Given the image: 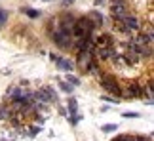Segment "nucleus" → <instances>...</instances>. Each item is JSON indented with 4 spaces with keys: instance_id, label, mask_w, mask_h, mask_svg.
Returning a JSON list of instances; mask_svg holds the SVG:
<instances>
[{
    "instance_id": "1",
    "label": "nucleus",
    "mask_w": 154,
    "mask_h": 141,
    "mask_svg": "<svg viewBox=\"0 0 154 141\" xmlns=\"http://www.w3.org/2000/svg\"><path fill=\"white\" fill-rule=\"evenodd\" d=\"M95 23H93L88 15L84 17H76L74 25H72V38H86V36H93L95 31Z\"/></svg>"
},
{
    "instance_id": "2",
    "label": "nucleus",
    "mask_w": 154,
    "mask_h": 141,
    "mask_svg": "<svg viewBox=\"0 0 154 141\" xmlns=\"http://www.w3.org/2000/svg\"><path fill=\"white\" fill-rule=\"evenodd\" d=\"M99 84H101V88L106 93H110V96H114V97H122V86L112 74H103L101 78H99Z\"/></svg>"
},
{
    "instance_id": "3",
    "label": "nucleus",
    "mask_w": 154,
    "mask_h": 141,
    "mask_svg": "<svg viewBox=\"0 0 154 141\" xmlns=\"http://www.w3.org/2000/svg\"><path fill=\"white\" fill-rule=\"evenodd\" d=\"M50 34H51V40H53V44H55L57 48H61V50H72V44H74L72 34L63 33V31H59V29H53V33H50Z\"/></svg>"
},
{
    "instance_id": "4",
    "label": "nucleus",
    "mask_w": 154,
    "mask_h": 141,
    "mask_svg": "<svg viewBox=\"0 0 154 141\" xmlns=\"http://www.w3.org/2000/svg\"><path fill=\"white\" fill-rule=\"evenodd\" d=\"M122 97L124 99H139V97H145L143 96V84H139V82H126L122 88Z\"/></svg>"
},
{
    "instance_id": "5",
    "label": "nucleus",
    "mask_w": 154,
    "mask_h": 141,
    "mask_svg": "<svg viewBox=\"0 0 154 141\" xmlns=\"http://www.w3.org/2000/svg\"><path fill=\"white\" fill-rule=\"evenodd\" d=\"M76 59H78V67L82 69V73H88V70H90V63L93 59V54H88V52H76Z\"/></svg>"
},
{
    "instance_id": "6",
    "label": "nucleus",
    "mask_w": 154,
    "mask_h": 141,
    "mask_svg": "<svg viewBox=\"0 0 154 141\" xmlns=\"http://www.w3.org/2000/svg\"><path fill=\"white\" fill-rule=\"evenodd\" d=\"M114 46H110V48H95V52H93V57L99 61V63H105L110 59V55L114 54Z\"/></svg>"
},
{
    "instance_id": "7",
    "label": "nucleus",
    "mask_w": 154,
    "mask_h": 141,
    "mask_svg": "<svg viewBox=\"0 0 154 141\" xmlns=\"http://www.w3.org/2000/svg\"><path fill=\"white\" fill-rule=\"evenodd\" d=\"M133 11H129L128 8H110V17H112V23L116 21H124L131 15Z\"/></svg>"
},
{
    "instance_id": "8",
    "label": "nucleus",
    "mask_w": 154,
    "mask_h": 141,
    "mask_svg": "<svg viewBox=\"0 0 154 141\" xmlns=\"http://www.w3.org/2000/svg\"><path fill=\"white\" fill-rule=\"evenodd\" d=\"M93 38H95V48H110V46H114V38L109 33H103V34L93 36Z\"/></svg>"
},
{
    "instance_id": "9",
    "label": "nucleus",
    "mask_w": 154,
    "mask_h": 141,
    "mask_svg": "<svg viewBox=\"0 0 154 141\" xmlns=\"http://www.w3.org/2000/svg\"><path fill=\"white\" fill-rule=\"evenodd\" d=\"M50 57H51V61L57 63V67L61 69V70H67V73H70V70H72V63H70L69 59H65V57H59V55H55V54H51Z\"/></svg>"
},
{
    "instance_id": "10",
    "label": "nucleus",
    "mask_w": 154,
    "mask_h": 141,
    "mask_svg": "<svg viewBox=\"0 0 154 141\" xmlns=\"http://www.w3.org/2000/svg\"><path fill=\"white\" fill-rule=\"evenodd\" d=\"M8 122H10V124L14 126V128H21L23 124H25V116H23L21 113H14V114H11V118H10Z\"/></svg>"
},
{
    "instance_id": "11",
    "label": "nucleus",
    "mask_w": 154,
    "mask_h": 141,
    "mask_svg": "<svg viewBox=\"0 0 154 141\" xmlns=\"http://www.w3.org/2000/svg\"><path fill=\"white\" fill-rule=\"evenodd\" d=\"M23 88L21 86H10L8 88V92H6V97L8 99H14V97H19V96H23Z\"/></svg>"
},
{
    "instance_id": "12",
    "label": "nucleus",
    "mask_w": 154,
    "mask_h": 141,
    "mask_svg": "<svg viewBox=\"0 0 154 141\" xmlns=\"http://www.w3.org/2000/svg\"><path fill=\"white\" fill-rule=\"evenodd\" d=\"M14 111H11L8 105H0V120H10Z\"/></svg>"
},
{
    "instance_id": "13",
    "label": "nucleus",
    "mask_w": 154,
    "mask_h": 141,
    "mask_svg": "<svg viewBox=\"0 0 154 141\" xmlns=\"http://www.w3.org/2000/svg\"><path fill=\"white\" fill-rule=\"evenodd\" d=\"M67 107H69V113H70V116L78 113V101H76L74 97H69V103H67Z\"/></svg>"
},
{
    "instance_id": "14",
    "label": "nucleus",
    "mask_w": 154,
    "mask_h": 141,
    "mask_svg": "<svg viewBox=\"0 0 154 141\" xmlns=\"http://www.w3.org/2000/svg\"><path fill=\"white\" fill-rule=\"evenodd\" d=\"M88 17H90L93 23H95V27H101V25H103V15L99 14V11H91V14L88 15Z\"/></svg>"
},
{
    "instance_id": "15",
    "label": "nucleus",
    "mask_w": 154,
    "mask_h": 141,
    "mask_svg": "<svg viewBox=\"0 0 154 141\" xmlns=\"http://www.w3.org/2000/svg\"><path fill=\"white\" fill-rule=\"evenodd\" d=\"M44 88H46V92H48V96H50V101H51V103H57V101H59V97H57V92L53 90L51 86H44Z\"/></svg>"
},
{
    "instance_id": "16",
    "label": "nucleus",
    "mask_w": 154,
    "mask_h": 141,
    "mask_svg": "<svg viewBox=\"0 0 154 141\" xmlns=\"http://www.w3.org/2000/svg\"><path fill=\"white\" fill-rule=\"evenodd\" d=\"M21 11H23L25 15L32 17V19H34V17H38V15H40V11H38V10H32V8H21Z\"/></svg>"
},
{
    "instance_id": "17",
    "label": "nucleus",
    "mask_w": 154,
    "mask_h": 141,
    "mask_svg": "<svg viewBox=\"0 0 154 141\" xmlns=\"http://www.w3.org/2000/svg\"><path fill=\"white\" fill-rule=\"evenodd\" d=\"M65 82H69V84L70 86H78L80 84V78H78V76H74V74H67V78H65Z\"/></svg>"
},
{
    "instance_id": "18",
    "label": "nucleus",
    "mask_w": 154,
    "mask_h": 141,
    "mask_svg": "<svg viewBox=\"0 0 154 141\" xmlns=\"http://www.w3.org/2000/svg\"><path fill=\"white\" fill-rule=\"evenodd\" d=\"M59 88L65 92V93H72V90H74V86H70L69 82H65V80H61L59 82Z\"/></svg>"
},
{
    "instance_id": "19",
    "label": "nucleus",
    "mask_w": 154,
    "mask_h": 141,
    "mask_svg": "<svg viewBox=\"0 0 154 141\" xmlns=\"http://www.w3.org/2000/svg\"><path fill=\"white\" fill-rule=\"evenodd\" d=\"M110 8H128V0H112Z\"/></svg>"
},
{
    "instance_id": "20",
    "label": "nucleus",
    "mask_w": 154,
    "mask_h": 141,
    "mask_svg": "<svg viewBox=\"0 0 154 141\" xmlns=\"http://www.w3.org/2000/svg\"><path fill=\"white\" fill-rule=\"evenodd\" d=\"M124 118H139V113H135V111H126V113H122Z\"/></svg>"
},
{
    "instance_id": "21",
    "label": "nucleus",
    "mask_w": 154,
    "mask_h": 141,
    "mask_svg": "<svg viewBox=\"0 0 154 141\" xmlns=\"http://www.w3.org/2000/svg\"><path fill=\"white\" fill-rule=\"evenodd\" d=\"M40 132H42V128H40V126H32L31 130H29V137H36Z\"/></svg>"
},
{
    "instance_id": "22",
    "label": "nucleus",
    "mask_w": 154,
    "mask_h": 141,
    "mask_svg": "<svg viewBox=\"0 0 154 141\" xmlns=\"http://www.w3.org/2000/svg\"><path fill=\"white\" fill-rule=\"evenodd\" d=\"M116 130H118L116 124H105V126H101V132H116Z\"/></svg>"
},
{
    "instance_id": "23",
    "label": "nucleus",
    "mask_w": 154,
    "mask_h": 141,
    "mask_svg": "<svg viewBox=\"0 0 154 141\" xmlns=\"http://www.w3.org/2000/svg\"><path fill=\"white\" fill-rule=\"evenodd\" d=\"M6 21H8V11H6V10H0V27H2Z\"/></svg>"
},
{
    "instance_id": "24",
    "label": "nucleus",
    "mask_w": 154,
    "mask_h": 141,
    "mask_svg": "<svg viewBox=\"0 0 154 141\" xmlns=\"http://www.w3.org/2000/svg\"><path fill=\"white\" fill-rule=\"evenodd\" d=\"M82 120V116L78 114V113H76V114H72V116H70V122H72V124H78V122Z\"/></svg>"
},
{
    "instance_id": "25",
    "label": "nucleus",
    "mask_w": 154,
    "mask_h": 141,
    "mask_svg": "<svg viewBox=\"0 0 154 141\" xmlns=\"http://www.w3.org/2000/svg\"><path fill=\"white\" fill-rule=\"evenodd\" d=\"M124 141H137V136H124Z\"/></svg>"
},
{
    "instance_id": "26",
    "label": "nucleus",
    "mask_w": 154,
    "mask_h": 141,
    "mask_svg": "<svg viewBox=\"0 0 154 141\" xmlns=\"http://www.w3.org/2000/svg\"><path fill=\"white\" fill-rule=\"evenodd\" d=\"M101 101H106V103H118V101H114V99H110V97H106V96L101 97Z\"/></svg>"
},
{
    "instance_id": "27",
    "label": "nucleus",
    "mask_w": 154,
    "mask_h": 141,
    "mask_svg": "<svg viewBox=\"0 0 154 141\" xmlns=\"http://www.w3.org/2000/svg\"><path fill=\"white\" fill-rule=\"evenodd\" d=\"M112 141H124V136H116V137L112 139Z\"/></svg>"
},
{
    "instance_id": "28",
    "label": "nucleus",
    "mask_w": 154,
    "mask_h": 141,
    "mask_svg": "<svg viewBox=\"0 0 154 141\" xmlns=\"http://www.w3.org/2000/svg\"><path fill=\"white\" fill-rule=\"evenodd\" d=\"M93 2H95V6H101V4H103V0H93Z\"/></svg>"
},
{
    "instance_id": "29",
    "label": "nucleus",
    "mask_w": 154,
    "mask_h": 141,
    "mask_svg": "<svg viewBox=\"0 0 154 141\" xmlns=\"http://www.w3.org/2000/svg\"><path fill=\"white\" fill-rule=\"evenodd\" d=\"M70 2H72V0H63V4H65V6H69Z\"/></svg>"
},
{
    "instance_id": "30",
    "label": "nucleus",
    "mask_w": 154,
    "mask_h": 141,
    "mask_svg": "<svg viewBox=\"0 0 154 141\" xmlns=\"http://www.w3.org/2000/svg\"><path fill=\"white\" fill-rule=\"evenodd\" d=\"M44 2H51V0H44Z\"/></svg>"
},
{
    "instance_id": "31",
    "label": "nucleus",
    "mask_w": 154,
    "mask_h": 141,
    "mask_svg": "<svg viewBox=\"0 0 154 141\" xmlns=\"http://www.w3.org/2000/svg\"><path fill=\"white\" fill-rule=\"evenodd\" d=\"M4 141H8V139H4Z\"/></svg>"
}]
</instances>
